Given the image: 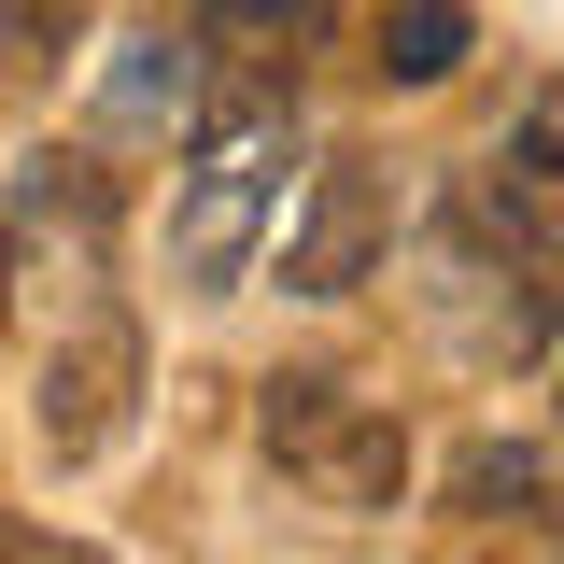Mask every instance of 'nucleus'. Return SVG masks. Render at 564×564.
<instances>
[{
    "mask_svg": "<svg viewBox=\"0 0 564 564\" xmlns=\"http://www.w3.org/2000/svg\"><path fill=\"white\" fill-rule=\"evenodd\" d=\"M254 452L311 508H339V522L410 508V423H395V395H367L352 367H269L254 381Z\"/></svg>",
    "mask_w": 564,
    "mask_h": 564,
    "instance_id": "nucleus-1",
    "label": "nucleus"
},
{
    "mask_svg": "<svg viewBox=\"0 0 564 564\" xmlns=\"http://www.w3.org/2000/svg\"><path fill=\"white\" fill-rule=\"evenodd\" d=\"M282 184H296V128L282 99H212L184 141V198H170V282L184 296H240L254 240H269Z\"/></svg>",
    "mask_w": 564,
    "mask_h": 564,
    "instance_id": "nucleus-2",
    "label": "nucleus"
},
{
    "mask_svg": "<svg viewBox=\"0 0 564 564\" xmlns=\"http://www.w3.org/2000/svg\"><path fill=\"white\" fill-rule=\"evenodd\" d=\"M452 254H494V269L522 282H564V70L522 99V128L494 141V155H466L452 170Z\"/></svg>",
    "mask_w": 564,
    "mask_h": 564,
    "instance_id": "nucleus-3",
    "label": "nucleus"
},
{
    "mask_svg": "<svg viewBox=\"0 0 564 564\" xmlns=\"http://www.w3.org/2000/svg\"><path fill=\"white\" fill-rule=\"evenodd\" d=\"M141 410V311L128 296H70L57 352H43V395H29V437H43V466H99Z\"/></svg>",
    "mask_w": 564,
    "mask_h": 564,
    "instance_id": "nucleus-4",
    "label": "nucleus"
},
{
    "mask_svg": "<svg viewBox=\"0 0 564 564\" xmlns=\"http://www.w3.org/2000/svg\"><path fill=\"white\" fill-rule=\"evenodd\" d=\"M395 254V170L381 155H325L311 170V212L282 226V296H352Z\"/></svg>",
    "mask_w": 564,
    "mask_h": 564,
    "instance_id": "nucleus-5",
    "label": "nucleus"
},
{
    "mask_svg": "<svg viewBox=\"0 0 564 564\" xmlns=\"http://www.w3.org/2000/svg\"><path fill=\"white\" fill-rule=\"evenodd\" d=\"M212 99H296V70L339 43V0H184Z\"/></svg>",
    "mask_w": 564,
    "mask_h": 564,
    "instance_id": "nucleus-6",
    "label": "nucleus"
},
{
    "mask_svg": "<svg viewBox=\"0 0 564 564\" xmlns=\"http://www.w3.org/2000/svg\"><path fill=\"white\" fill-rule=\"evenodd\" d=\"M198 113H212V57H198V29H141L128 57H113V85H99V141L128 155V141H198Z\"/></svg>",
    "mask_w": 564,
    "mask_h": 564,
    "instance_id": "nucleus-7",
    "label": "nucleus"
},
{
    "mask_svg": "<svg viewBox=\"0 0 564 564\" xmlns=\"http://www.w3.org/2000/svg\"><path fill=\"white\" fill-rule=\"evenodd\" d=\"M113 198H128L113 141H43V155L14 170V240H70V254H99V240H113Z\"/></svg>",
    "mask_w": 564,
    "mask_h": 564,
    "instance_id": "nucleus-8",
    "label": "nucleus"
},
{
    "mask_svg": "<svg viewBox=\"0 0 564 564\" xmlns=\"http://www.w3.org/2000/svg\"><path fill=\"white\" fill-rule=\"evenodd\" d=\"M437 508H452L466 536H494V522H551V452H522V437H466L452 480H437Z\"/></svg>",
    "mask_w": 564,
    "mask_h": 564,
    "instance_id": "nucleus-9",
    "label": "nucleus"
},
{
    "mask_svg": "<svg viewBox=\"0 0 564 564\" xmlns=\"http://www.w3.org/2000/svg\"><path fill=\"white\" fill-rule=\"evenodd\" d=\"M466 43H480V14L466 0H381V85H452L466 70Z\"/></svg>",
    "mask_w": 564,
    "mask_h": 564,
    "instance_id": "nucleus-10",
    "label": "nucleus"
},
{
    "mask_svg": "<svg viewBox=\"0 0 564 564\" xmlns=\"http://www.w3.org/2000/svg\"><path fill=\"white\" fill-rule=\"evenodd\" d=\"M70 29H85V0H0V99H29Z\"/></svg>",
    "mask_w": 564,
    "mask_h": 564,
    "instance_id": "nucleus-11",
    "label": "nucleus"
},
{
    "mask_svg": "<svg viewBox=\"0 0 564 564\" xmlns=\"http://www.w3.org/2000/svg\"><path fill=\"white\" fill-rule=\"evenodd\" d=\"M43 551H57V536H14V522H0V564H43Z\"/></svg>",
    "mask_w": 564,
    "mask_h": 564,
    "instance_id": "nucleus-12",
    "label": "nucleus"
},
{
    "mask_svg": "<svg viewBox=\"0 0 564 564\" xmlns=\"http://www.w3.org/2000/svg\"><path fill=\"white\" fill-rule=\"evenodd\" d=\"M0 325H14V240H0Z\"/></svg>",
    "mask_w": 564,
    "mask_h": 564,
    "instance_id": "nucleus-13",
    "label": "nucleus"
},
{
    "mask_svg": "<svg viewBox=\"0 0 564 564\" xmlns=\"http://www.w3.org/2000/svg\"><path fill=\"white\" fill-rule=\"evenodd\" d=\"M551 410H564V395H551Z\"/></svg>",
    "mask_w": 564,
    "mask_h": 564,
    "instance_id": "nucleus-14",
    "label": "nucleus"
}]
</instances>
